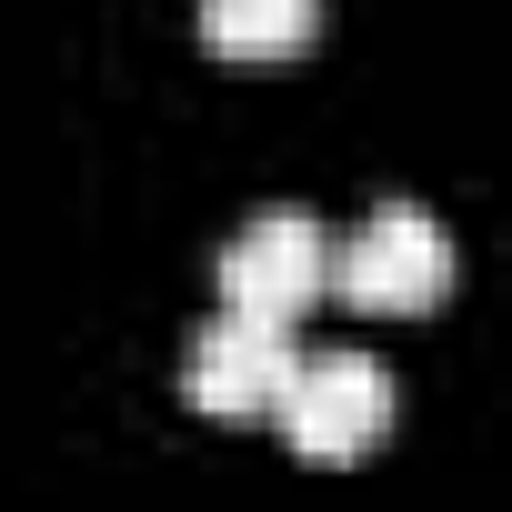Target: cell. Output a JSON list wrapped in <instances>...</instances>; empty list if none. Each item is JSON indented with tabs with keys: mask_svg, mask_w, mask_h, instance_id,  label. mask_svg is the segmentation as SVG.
<instances>
[{
	"mask_svg": "<svg viewBox=\"0 0 512 512\" xmlns=\"http://www.w3.org/2000/svg\"><path fill=\"white\" fill-rule=\"evenodd\" d=\"M272 422L302 462H372L382 432H392V372L362 362V352H302Z\"/></svg>",
	"mask_w": 512,
	"mask_h": 512,
	"instance_id": "cell-1",
	"label": "cell"
},
{
	"mask_svg": "<svg viewBox=\"0 0 512 512\" xmlns=\"http://www.w3.org/2000/svg\"><path fill=\"white\" fill-rule=\"evenodd\" d=\"M332 292L352 302V312H432V302H452V231L432 221V211H412V201H382L342 251H332Z\"/></svg>",
	"mask_w": 512,
	"mask_h": 512,
	"instance_id": "cell-2",
	"label": "cell"
},
{
	"mask_svg": "<svg viewBox=\"0 0 512 512\" xmlns=\"http://www.w3.org/2000/svg\"><path fill=\"white\" fill-rule=\"evenodd\" d=\"M332 292V241L312 211H262L241 221L221 251V312H262V322H302Z\"/></svg>",
	"mask_w": 512,
	"mask_h": 512,
	"instance_id": "cell-3",
	"label": "cell"
},
{
	"mask_svg": "<svg viewBox=\"0 0 512 512\" xmlns=\"http://www.w3.org/2000/svg\"><path fill=\"white\" fill-rule=\"evenodd\" d=\"M292 322H262V312H221L201 342H191V362H181V392H191V412H211V422H262L272 402H282V382H292Z\"/></svg>",
	"mask_w": 512,
	"mask_h": 512,
	"instance_id": "cell-4",
	"label": "cell"
},
{
	"mask_svg": "<svg viewBox=\"0 0 512 512\" xmlns=\"http://www.w3.org/2000/svg\"><path fill=\"white\" fill-rule=\"evenodd\" d=\"M322 31V0H201L211 61H302Z\"/></svg>",
	"mask_w": 512,
	"mask_h": 512,
	"instance_id": "cell-5",
	"label": "cell"
}]
</instances>
